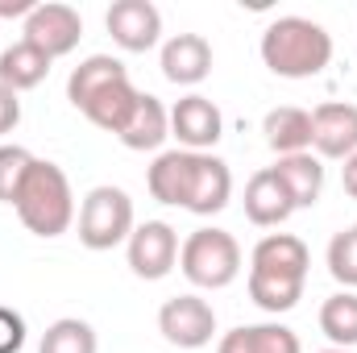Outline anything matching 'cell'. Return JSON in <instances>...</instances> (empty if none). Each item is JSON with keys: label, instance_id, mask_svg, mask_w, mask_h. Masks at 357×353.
Wrapping results in <instances>:
<instances>
[{"label": "cell", "instance_id": "obj_1", "mask_svg": "<svg viewBox=\"0 0 357 353\" xmlns=\"http://www.w3.org/2000/svg\"><path fill=\"white\" fill-rule=\"evenodd\" d=\"M262 63L278 80H316L333 63V33L312 17H274L262 29Z\"/></svg>", "mask_w": 357, "mask_h": 353}, {"label": "cell", "instance_id": "obj_2", "mask_svg": "<svg viewBox=\"0 0 357 353\" xmlns=\"http://www.w3.org/2000/svg\"><path fill=\"white\" fill-rule=\"evenodd\" d=\"M13 208H17L21 225H25L33 237H46V241L63 237V233L75 225V216H79V212H75L71 179H67V171H63L59 163H50V158H33L29 175H25L17 200H13Z\"/></svg>", "mask_w": 357, "mask_h": 353}, {"label": "cell", "instance_id": "obj_3", "mask_svg": "<svg viewBox=\"0 0 357 353\" xmlns=\"http://www.w3.org/2000/svg\"><path fill=\"white\" fill-rule=\"evenodd\" d=\"M178 270L191 287L199 291H225L237 283L241 274V246L229 229H216V225H204L195 229L183 250H178Z\"/></svg>", "mask_w": 357, "mask_h": 353}, {"label": "cell", "instance_id": "obj_4", "mask_svg": "<svg viewBox=\"0 0 357 353\" xmlns=\"http://www.w3.org/2000/svg\"><path fill=\"white\" fill-rule=\"evenodd\" d=\"M79 246L91 254H104V250H116L129 241V233L137 229V216H133V200L125 187H112V183H100L91 187L79 204Z\"/></svg>", "mask_w": 357, "mask_h": 353}, {"label": "cell", "instance_id": "obj_5", "mask_svg": "<svg viewBox=\"0 0 357 353\" xmlns=\"http://www.w3.org/2000/svg\"><path fill=\"white\" fill-rule=\"evenodd\" d=\"M79 38H84V17H79V8L59 4V0L38 4V8L21 21V42L38 46L50 63L63 59V54H71V50L79 46Z\"/></svg>", "mask_w": 357, "mask_h": 353}, {"label": "cell", "instance_id": "obj_6", "mask_svg": "<svg viewBox=\"0 0 357 353\" xmlns=\"http://www.w3.org/2000/svg\"><path fill=\"white\" fill-rule=\"evenodd\" d=\"M178 250H183V241H178L175 225H167V220H142V225L129 233V241H125L129 270H133L137 278H146V283L167 278L178 266Z\"/></svg>", "mask_w": 357, "mask_h": 353}, {"label": "cell", "instance_id": "obj_7", "mask_svg": "<svg viewBox=\"0 0 357 353\" xmlns=\"http://www.w3.org/2000/svg\"><path fill=\"white\" fill-rule=\"evenodd\" d=\"M158 333L175 350H204L216 337V308L199 295H175L158 308Z\"/></svg>", "mask_w": 357, "mask_h": 353}, {"label": "cell", "instance_id": "obj_8", "mask_svg": "<svg viewBox=\"0 0 357 353\" xmlns=\"http://www.w3.org/2000/svg\"><path fill=\"white\" fill-rule=\"evenodd\" d=\"M171 137H178V150L212 154V146L225 137V112L216 108V100L187 91L171 108Z\"/></svg>", "mask_w": 357, "mask_h": 353}, {"label": "cell", "instance_id": "obj_9", "mask_svg": "<svg viewBox=\"0 0 357 353\" xmlns=\"http://www.w3.org/2000/svg\"><path fill=\"white\" fill-rule=\"evenodd\" d=\"M312 154L324 163H345L357 154V104L328 100L312 108Z\"/></svg>", "mask_w": 357, "mask_h": 353}, {"label": "cell", "instance_id": "obj_10", "mask_svg": "<svg viewBox=\"0 0 357 353\" xmlns=\"http://www.w3.org/2000/svg\"><path fill=\"white\" fill-rule=\"evenodd\" d=\"M104 25H108L112 42L129 54H146L162 42V13L150 0H116L104 13Z\"/></svg>", "mask_w": 357, "mask_h": 353}, {"label": "cell", "instance_id": "obj_11", "mask_svg": "<svg viewBox=\"0 0 357 353\" xmlns=\"http://www.w3.org/2000/svg\"><path fill=\"white\" fill-rule=\"evenodd\" d=\"M162 75L178 88H195L212 75V46L204 33H171L158 54Z\"/></svg>", "mask_w": 357, "mask_h": 353}, {"label": "cell", "instance_id": "obj_12", "mask_svg": "<svg viewBox=\"0 0 357 353\" xmlns=\"http://www.w3.org/2000/svg\"><path fill=\"white\" fill-rule=\"evenodd\" d=\"M233 200V171L225 158L216 154H195V171H191V187H187V204L183 212L195 216H216L225 212Z\"/></svg>", "mask_w": 357, "mask_h": 353}, {"label": "cell", "instance_id": "obj_13", "mask_svg": "<svg viewBox=\"0 0 357 353\" xmlns=\"http://www.w3.org/2000/svg\"><path fill=\"white\" fill-rule=\"evenodd\" d=\"M307 266H312V254H307L303 237H295V233H266L250 254V274H278V278L307 283Z\"/></svg>", "mask_w": 357, "mask_h": 353}, {"label": "cell", "instance_id": "obj_14", "mask_svg": "<svg viewBox=\"0 0 357 353\" xmlns=\"http://www.w3.org/2000/svg\"><path fill=\"white\" fill-rule=\"evenodd\" d=\"M291 212H295V200H291V191L282 187V179L274 175V167L258 171V175L245 183V216H250V225H258V229H278V225L291 220Z\"/></svg>", "mask_w": 357, "mask_h": 353}, {"label": "cell", "instance_id": "obj_15", "mask_svg": "<svg viewBox=\"0 0 357 353\" xmlns=\"http://www.w3.org/2000/svg\"><path fill=\"white\" fill-rule=\"evenodd\" d=\"M167 137H171V108H167L158 96L142 91V96H137V108H133V117L125 121V129L116 133V142H121L125 150L146 154V150H158Z\"/></svg>", "mask_w": 357, "mask_h": 353}, {"label": "cell", "instance_id": "obj_16", "mask_svg": "<svg viewBox=\"0 0 357 353\" xmlns=\"http://www.w3.org/2000/svg\"><path fill=\"white\" fill-rule=\"evenodd\" d=\"M216 353H303V341L295 329H287L278 320H262V324H241V329L225 333Z\"/></svg>", "mask_w": 357, "mask_h": 353}, {"label": "cell", "instance_id": "obj_17", "mask_svg": "<svg viewBox=\"0 0 357 353\" xmlns=\"http://www.w3.org/2000/svg\"><path fill=\"white\" fill-rule=\"evenodd\" d=\"M191 171H195V154L191 150H162L154 158V167L146 171V187L158 204L167 208H183L187 204V187H191Z\"/></svg>", "mask_w": 357, "mask_h": 353}, {"label": "cell", "instance_id": "obj_18", "mask_svg": "<svg viewBox=\"0 0 357 353\" xmlns=\"http://www.w3.org/2000/svg\"><path fill=\"white\" fill-rule=\"evenodd\" d=\"M262 133H266V146L278 158L307 154L312 150V112L307 108H295V104H278V108L266 112Z\"/></svg>", "mask_w": 357, "mask_h": 353}, {"label": "cell", "instance_id": "obj_19", "mask_svg": "<svg viewBox=\"0 0 357 353\" xmlns=\"http://www.w3.org/2000/svg\"><path fill=\"white\" fill-rule=\"evenodd\" d=\"M121 80H129V71H125L121 59H112V54H88V59L67 75V100L84 112L100 91H108L112 84H121Z\"/></svg>", "mask_w": 357, "mask_h": 353}, {"label": "cell", "instance_id": "obj_20", "mask_svg": "<svg viewBox=\"0 0 357 353\" xmlns=\"http://www.w3.org/2000/svg\"><path fill=\"white\" fill-rule=\"evenodd\" d=\"M274 175L282 179V187L291 191L295 200V212L299 208H316L320 195H324V163L307 150V154H287L274 163Z\"/></svg>", "mask_w": 357, "mask_h": 353}, {"label": "cell", "instance_id": "obj_21", "mask_svg": "<svg viewBox=\"0 0 357 353\" xmlns=\"http://www.w3.org/2000/svg\"><path fill=\"white\" fill-rule=\"evenodd\" d=\"M46 75H50V59H46L38 46L13 42L8 50H0V84H4L8 91L21 96V91L46 84Z\"/></svg>", "mask_w": 357, "mask_h": 353}, {"label": "cell", "instance_id": "obj_22", "mask_svg": "<svg viewBox=\"0 0 357 353\" xmlns=\"http://www.w3.org/2000/svg\"><path fill=\"white\" fill-rule=\"evenodd\" d=\"M137 96H142V91L133 88V80H121V84H112L108 91H100L88 108H84V117H88L96 129H104V133H112V137H116V133L125 129V121L133 117Z\"/></svg>", "mask_w": 357, "mask_h": 353}, {"label": "cell", "instance_id": "obj_23", "mask_svg": "<svg viewBox=\"0 0 357 353\" xmlns=\"http://www.w3.org/2000/svg\"><path fill=\"white\" fill-rule=\"evenodd\" d=\"M320 333L333 341V350L357 345V291H337L320 303Z\"/></svg>", "mask_w": 357, "mask_h": 353}, {"label": "cell", "instance_id": "obj_24", "mask_svg": "<svg viewBox=\"0 0 357 353\" xmlns=\"http://www.w3.org/2000/svg\"><path fill=\"white\" fill-rule=\"evenodd\" d=\"M96 350H100V337L79 316H59L38 341V353H96Z\"/></svg>", "mask_w": 357, "mask_h": 353}, {"label": "cell", "instance_id": "obj_25", "mask_svg": "<svg viewBox=\"0 0 357 353\" xmlns=\"http://www.w3.org/2000/svg\"><path fill=\"white\" fill-rule=\"evenodd\" d=\"M245 287H250V299L270 312V316H282V312H291L299 299H303V278H278V274H250L245 278Z\"/></svg>", "mask_w": 357, "mask_h": 353}, {"label": "cell", "instance_id": "obj_26", "mask_svg": "<svg viewBox=\"0 0 357 353\" xmlns=\"http://www.w3.org/2000/svg\"><path fill=\"white\" fill-rule=\"evenodd\" d=\"M328 274L345 287V291H357V233L354 229H341L333 241H328Z\"/></svg>", "mask_w": 357, "mask_h": 353}, {"label": "cell", "instance_id": "obj_27", "mask_svg": "<svg viewBox=\"0 0 357 353\" xmlns=\"http://www.w3.org/2000/svg\"><path fill=\"white\" fill-rule=\"evenodd\" d=\"M33 167V154L25 146H0V204H13L21 183Z\"/></svg>", "mask_w": 357, "mask_h": 353}, {"label": "cell", "instance_id": "obj_28", "mask_svg": "<svg viewBox=\"0 0 357 353\" xmlns=\"http://www.w3.org/2000/svg\"><path fill=\"white\" fill-rule=\"evenodd\" d=\"M25 337H29L25 316L17 308H4L0 303V353H21L25 350Z\"/></svg>", "mask_w": 357, "mask_h": 353}, {"label": "cell", "instance_id": "obj_29", "mask_svg": "<svg viewBox=\"0 0 357 353\" xmlns=\"http://www.w3.org/2000/svg\"><path fill=\"white\" fill-rule=\"evenodd\" d=\"M17 125H21V96L0 84V137H4V133H13Z\"/></svg>", "mask_w": 357, "mask_h": 353}, {"label": "cell", "instance_id": "obj_30", "mask_svg": "<svg viewBox=\"0 0 357 353\" xmlns=\"http://www.w3.org/2000/svg\"><path fill=\"white\" fill-rule=\"evenodd\" d=\"M38 8V0H0V21H8V17H29Z\"/></svg>", "mask_w": 357, "mask_h": 353}, {"label": "cell", "instance_id": "obj_31", "mask_svg": "<svg viewBox=\"0 0 357 353\" xmlns=\"http://www.w3.org/2000/svg\"><path fill=\"white\" fill-rule=\"evenodd\" d=\"M341 187H345L349 200H357V154L345 158V167H341Z\"/></svg>", "mask_w": 357, "mask_h": 353}, {"label": "cell", "instance_id": "obj_32", "mask_svg": "<svg viewBox=\"0 0 357 353\" xmlns=\"http://www.w3.org/2000/svg\"><path fill=\"white\" fill-rule=\"evenodd\" d=\"M320 353H354V350H333V345H328V350H320Z\"/></svg>", "mask_w": 357, "mask_h": 353}, {"label": "cell", "instance_id": "obj_33", "mask_svg": "<svg viewBox=\"0 0 357 353\" xmlns=\"http://www.w3.org/2000/svg\"><path fill=\"white\" fill-rule=\"evenodd\" d=\"M354 233H357V225H354Z\"/></svg>", "mask_w": 357, "mask_h": 353}]
</instances>
